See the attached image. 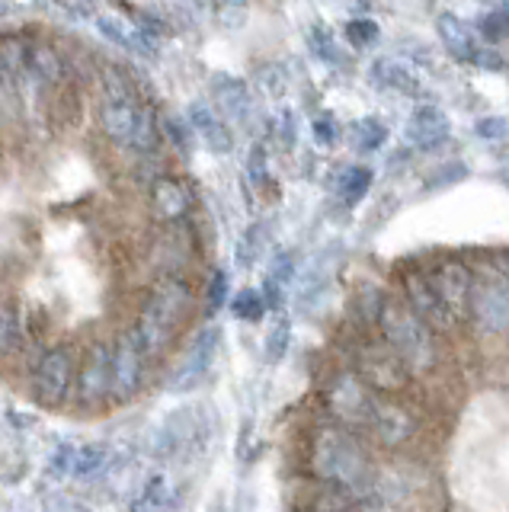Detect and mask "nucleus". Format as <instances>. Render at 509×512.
Returning <instances> with one entry per match:
<instances>
[{
    "label": "nucleus",
    "mask_w": 509,
    "mask_h": 512,
    "mask_svg": "<svg viewBox=\"0 0 509 512\" xmlns=\"http://www.w3.org/2000/svg\"><path fill=\"white\" fill-rule=\"evenodd\" d=\"M266 311L269 308H266V298H263L260 288H244V292H237L231 298V314L237 320H247V324H257V320H263Z\"/></svg>",
    "instance_id": "2f4dec72"
},
{
    "label": "nucleus",
    "mask_w": 509,
    "mask_h": 512,
    "mask_svg": "<svg viewBox=\"0 0 509 512\" xmlns=\"http://www.w3.org/2000/svg\"><path fill=\"white\" fill-rule=\"evenodd\" d=\"M378 327L385 343L397 352V359L404 362L410 375H426L436 365V336L433 327L413 314L401 301H385V308L378 314Z\"/></svg>",
    "instance_id": "7ed1b4c3"
},
{
    "label": "nucleus",
    "mask_w": 509,
    "mask_h": 512,
    "mask_svg": "<svg viewBox=\"0 0 509 512\" xmlns=\"http://www.w3.org/2000/svg\"><path fill=\"white\" fill-rule=\"evenodd\" d=\"M292 346V320L289 317H279L273 327L266 333V343H263V352H266V362H282L285 352Z\"/></svg>",
    "instance_id": "72a5a7b5"
},
{
    "label": "nucleus",
    "mask_w": 509,
    "mask_h": 512,
    "mask_svg": "<svg viewBox=\"0 0 509 512\" xmlns=\"http://www.w3.org/2000/svg\"><path fill=\"white\" fill-rule=\"evenodd\" d=\"M503 10H509V0H506V7H503Z\"/></svg>",
    "instance_id": "09e8293b"
},
{
    "label": "nucleus",
    "mask_w": 509,
    "mask_h": 512,
    "mask_svg": "<svg viewBox=\"0 0 509 512\" xmlns=\"http://www.w3.org/2000/svg\"><path fill=\"white\" fill-rule=\"evenodd\" d=\"M471 64H474L477 71H487V74H503L509 68V61L497 52V48H490V45L477 48V55H474Z\"/></svg>",
    "instance_id": "c03bdc74"
},
{
    "label": "nucleus",
    "mask_w": 509,
    "mask_h": 512,
    "mask_svg": "<svg viewBox=\"0 0 509 512\" xmlns=\"http://www.w3.org/2000/svg\"><path fill=\"white\" fill-rule=\"evenodd\" d=\"M196 416L193 410H177L173 416H167V420L161 423V429H157V436H154V445H151V452L154 458H173V455H180L183 448L196 439Z\"/></svg>",
    "instance_id": "f3484780"
},
{
    "label": "nucleus",
    "mask_w": 509,
    "mask_h": 512,
    "mask_svg": "<svg viewBox=\"0 0 509 512\" xmlns=\"http://www.w3.org/2000/svg\"><path fill=\"white\" fill-rule=\"evenodd\" d=\"M340 263V244H330L327 250H321L311 260V266L301 272V279H298V292H301V301H311L314 295H321L324 292V285L330 282L333 276V269H337Z\"/></svg>",
    "instance_id": "5701e85b"
},
{
    "label": "nucleus",
    "mask_w": 509,
    "mask_h": 512,
    "mask_svg": "<svg viewBox=\"0 0 509 512\" xmlns=\"http://www.w3.org/2000/svg\"><path fill=\"white\" fill-rule=\"evenodd\" d=\"M23 349V327L20 317L7 304H0V362L13 359Z\"/></svg>",
    "instance_id": "c756f323"
},
{
    "label": "nucleus",
    "mask_w": 509,
    "mask_h": 512,
    "mask_svg": "<svg viewBox=\"0 0 509 512\" xmlns=\"http://www.w3.org/2000/svg\"><path fill=\"white\" fill-rule=\"evenodd\" d=\"M74 448L71 442H61L52 458H49V468H45V474H49L52 480H61V477H68L71 474V464H74Z\"/></svg>",
    "instance_id": "79ce46f5"
},
{
    "label": "nucleus",
    "mask_w": 509,
    "mask_h": 512,
    "mask_svg": "<svg viewBox=\"0 0 509 512\" xmlns=\"http://www.w3.org/2000/svg\"><path fill=\"white\" fill-rule=\"evenodd\" d=\"M433 288L439 292L442 304L449 308V314L458 320H465L471 314V292H474V276L471 269L461 263V260H445L433 269V276H429Z\"/></svg>",
    "instance_id": "9d476101"
},
{
    "label": "nucleus",
    "mask_w": 509,
    "mask_h": 512,
    "mask_svg": "<svg viewBox=\"0 0 509 512\" xmlns=\"http://www.w3.org/2000/svg\"><path fill=\"white\" fill-rule=\"evenodd\" d=\"M161 128L167 132L170 144H173V148H177L180 154H189V151H193V138H196V132H193V125H189L186 119H180V116H164Z\"/></svg>",
    "instance_id": "4c0bfd02"
},
{
    "label": "nucleus",
    "mask_w": 509,
    "mask_h": 512,
    "mask_svg": "<svg viewBox=\"0 0 509 512\" xmlns=\"http://www.w3.org/2000/svg\"><path fill=\"white\" fill-rule=\"evenodd\" d=\"M247 180L253 186H263L269 180V157L263 144H253L250 154H247Z\"/></svg>",
    "instance_id": "a19ab883"
},
{
    "label": "nucleus",
    "mask_w": 509,
    "mask_h": 512,
    "mask_svg": "<svg viewBox=\"0 0 509 512\" xmlns=\"http://www.w3.org/2000/svg\"><path fill=\"white\" fill-rule=\"evenodd\" d=\"M125 148H132L135 154H145V157H151L157 148H161V125H157L154 112L148 106L138 109L135 132H132V138H129V144H125Z\"/></svg>",
    "instance_id": "cd10ccee"
},
{
    "label": "nucleus",
    "mask_w": 509,
    "mask_h": 512,
    "mask_svg": "<svg viewBox=\"0 0 509 512\" xmlns=\"http://www.w3.org/2000/svg\"><path fill=\"white\" fill-rule=\"evenodd\" d=\"M471 176V167L465 164V160H449V164H442L436 167L433 173L423 180V189L426 192H436V189H449V186H458V183H465Z\"/></svg>",
    "instance_id": "473e14b6"
},
{
    "label": "nucleus",
    "mask_w": 509,
    "mask_h": 512,
    "mask_svg": "<svg viewBox=\"0 0 509 512\" xmlns=\"http://www.w3.org/2000/svg\"><path fill=\"white\" fill-rule=\"evenodd\" d=\"M327 407H330V413L337 416L340 423L369 426L372 410H375V394H372V388L359 375L343 372V375H337V378L330 381Z\"/></svg>",
    "instance_id": "6e6552de"
},
{
    "label": "nucleus",
    "mask_w": 509,
    "mask_h": 512,
    "mask_svg": "<svg viewBox=\"0 0 509 512\" xmlns=\"http://www.w3.org/2000/svg\"><path fill=\"white\" fill-rule=\"evenodd\" d=\"M218 346H221V330L218 327H205L193 343H189V349H186V356H183V362L177 365V372H173V378H170V391H177V394H183V391H193L196 384L209 375V368H212V362H215V356H218Z\"/></svg>",
    "instance_id": "1a4fd4ad"
},
{
    "label": "nucleus",
    "mask_w": 509,
    "mask_h": 512,
    "mask_svg": "<svg viewBox=\"0 0 509 512\" xmlns=\"http://www.w3.org/2000/svg\"><path fill=\"white\" fill-rule=\"evenodd\" d=\"M436 32H439L442 48H445V52H449L455 61H461V64H471V61H474V55H477V48H481V42H477L474 29H471L465 20H461V16H455V13H439Z\"/></svg>",
    "instance_id": "6ab92c4d"
},
{
    "label": "nucleus",
    "mask_w": 509,
    "mask_h": 512,
    "mask_svg": "<svg viewBox=\"0 0 509 512\" xmlns=\"http://www.w3.org/2000/svg\"><path fill=\"white\" fill-rule=\"evenodd\" d=\"M109 388H113V343L97 340L84 352V365L74 378V400L84 410H97L109 404Z\"/></svg>",
    "instance_id": "0eeeda50"
},
{
    "label": "nucleus",
    "mask_w": 509,
    "mask_h": 512,
    "mask_svg": "<svg viewBox=\"0 0 509 512\" xmlns=\"http://www.w3.org/2000/svg\"><path fill=\"white\" fill-rule=\"evenodd\" d=\"M308 45H311V55L324 64H343V45L337 42V36L327 29V26H311L308 29Z\"/></svg>",
    "instance_id": "7c9ffc66"
},
{
    "label": "nucleus",
    "mask_w": 509,
    "mask_h": 512,
    "mask_svg": "<svg viewBox=\"0 0 509 512\" xmlns=\"http://www.w3.org/2000/svg\"><path fill=\"white\" fill-rule=\"evenodd\" d=\"M375 183V170L372 167H362V164H353V167H343L340 176H337V196L346 208L359 205L365 196H369V189Z\"/></svg>",
    "instance_id": "a878e982"
},
{
    "label": "nucleus",
    "mask_w": 509,
    "mask_h": 512,
    "mask_svg": "<svg viewBox=\"0 0 509 512\" xmlns=\"http://www.w3.org/2000/svg\"><path fill=\"white\" fill-rule=\"evenodd\" d=\"M471 317L484 336L509 333V263H493L474 279Z\"/></svg>",
    "instance_id": "20e7f679"
},
{
    "label": "nucleus",
    "mask_w": 509,
    "mask_h": 512,
    "mask_svg": "<svg viewBox=\"0 0 509 512\" xmlns=\"http://www.w3.org/2000/svg\"><path fill=\"white\" fill-rule=\"evenodd\" d=\"M369 80L381 90L401 93V96H420V77L410 64L397 61V58H375L369 64Z\"/></svg>",
    "instance_id": "412c9836"
},
{
    "label": "nucleus",
    "mask_w": 509,
    "mask_h": 512,
    "mask_svg": "<svg viewBox=\"0 0 509 512\" xmlns=\"http://www.w3.org/2000/svg\"><path fill=\"white\" fill-rule=\"evenodd\" d=\"M343 36L353 48H372L381 36V29L375 20H369V16H356V20H346Z\"/></svg>",
    "instance_id": "f704fd0d"
},
{
    "label": "nucleus",
    "mask_w": 509,
    "mask_h": 512,
    "mask_svg": "<svg viewBox=\"0 0 509 512\" xmlns=\"http://www.w3.org/2000/svg\"><path fill=\"white\" fill-rule=\"evenodd\" d=\"M477 32L487 42H509V10H490L477 20Z\"/></svg>",
    "instance_id": "e433bc0d"
},
{
    "label": "nucleus",
    "mask_w": 509,
    "mask_h": 512,
    "mask_svg": "<svg viewBox=\"0 0 509 512\" xmlns=\"http://www.w3.org/2000/svg\"><path fill=\"white\" fill-rule=\"evenodd\" d=\"M228 292H231L228 272L215 269L212 279H209V288H205V314H215V311L225 308V304H228Z\"/></svg>",
    "instance_id": "58836bf2"
},
{
    "label": "nucleus",
    "mask_w": 509,
    "mask_h": 512,
    "mask_svg": "<svg viewBox=\"0 0 509 512\" xmlns=\"http://www.w3.org/2000/svg\"><path fill=\"white\" fill-rule=\"evenodd\" d=\"M359 375L365 378L369 388L397 391L407 381L410 372L388 343H365L359 349Z\"/></svg>",
    "instance_id": "9b49d317"
},
{
    "label": "nucleus",
    "mask_w": 509,
    "mask_h": 512,
    "mask_svg": "<svg viewBox=\"0 0 509 512\" xmlns=\"http://www.w3.org/2000/svg\"><path fill=\"white\" fill-rule=\"evenodd\" d=\"M74 378H77L74 349L68 343H58L42 352V359L33 368L29 391H33V400L39 407L58 410V407H65L68 397L74 394Z\"/></svg>",
    "instance_id": "39448f33"
},
{
    "label": "nucleus",
    "mask_w": 509,
    "mask_h": 512,
    "mask_svg": "<svg viewBox=\"0 0 509 512\" xmlns=\"http://www.w3.org/2000/svg\"><path fill=\"white\" fill-rule=\"evenodd\" d=\"M311 471L324 480L330 490L346 493L349 500H359L372 490L375 484V471L369 464V455L359 445L353 432L337 429V426H324L314 432L311 442Z\"/></svg>",
    "instance_id": "f257e3e1"
},
{
    "label": "nucleus",
    "mask_w": 509,
    "mask_h": 512,
    "mask_svg": "<svg viewBox=\"0 0 509 512\" xmlns=\"http://www.w3.org/2000/svg\"><path fill=\"white\" fill-rule=\"evenodd\" d=\"M173 503H177V493L170 490V480L164 474H151L132 500V512H170Z\"/></svg>",
    "instance_id": "393cba45"
},
{
    "label": "nucleus",
    "mask_w": 509,
    "mask_h": 512,
    "mask_svg": "<svg viewBox=\"0 0 509 512\" xmlns=\"http://www.w3.org/2000/svg\"><path fill=\"white\" fill-rule=\"evenodd\" d=\"M311 132H314V141L317 144H324V148H333L340 138V125L337 119H333V112H321L314 122H311Z\"/></svg>",
    "instance_id": "37998d69"
},
{
    "label": "nucleus",
    "mask_w": 509,
    "mask_h": 512,
    "mask_svg": "<svg viewBox=\"0 0 509 512\" xmlns=\"http://www.w3.org/2000/svg\"><path fill=\"white\" fill-rule=\"evenodd\" d=\"M215 4L221 7V10H244L250 0H215Z\"/></svg>",
    "instance_id": "49530a36"
},
{
    "label": "nucleus",
    "mask_w": 509,
    "mask_h": 512,
    "mask_svg": "<svg viewBox=\"0 0 509 512\" xmlns=\"http://www.w3.org/2000/svg\"><path fill=\"white\" fill-rule=\"evenodd\" d=\"M269 244H273V221L263 218V221L247 224V231L237 237V247H234V263H237V269L257 266V260L269 250Z\"/></svg>",
    "instance_id": "4be33fe9"
},
{
    "label": "nucleus",
    "mask_w": 509,
    "mask_h": 512,
    "mask_svg": "<svg viewBox=\"0 0 509 512\" xmlns=\"http://www.w3.org/2000/svg\"><path fill=\"white\" fill-rule=\"evenodd\" d=\"M369 426L378 432V439L385 445H401L413 436V429H417V420L397 404H388V400L375 397V410H372V420Z\"/></svg>",
    "instance_id": "aec40b11"
},
{
    "label": "nucleus",
    "mask_w": 509,
    "mask_h": 512,
    "mask_svg": "<svg viewBox=\"0 0 509 512\" xmlns=\"http://www.w3.org/2000/svg\"><path fill=\"white\" fill-rule=\"evenodd\" d=\"M186 122L193 125L196 138H202V144H205V148H209L212 154H231V148H234V135H231L228 122L221 119L218 112L212 109V103H205V100L189 103V109H186Z\"/></svg>",
    "instance_id": "2eb2a0df"
},
{
    "label": "nucleus",
    "mask_w": 509,
    "mask_h": 512,
    "mask_svg": "<svg viewBox=\"0 0 509 512\" xmlns=\"http://www.w3.org/2000/svg\"><path fill=\"white\" fill-rule=\"evenodd\" d=\"M503 183H506V189H509V173H506V176H503Z\"/></svg>",
    "instance_id": "de8ad7c7"
},
{
    "label": "nucleus",
    "mask_w": 509,
    "mask_h": 512,
    "mask_svg": "<svg viewBox=\"0 0 509 512\" xmlns=\"http://www.w3.org/2000/svg\"><path fill=\"white\" fill-rule=\"evenodd\" d=\"M474 135L484 141H506L509 138V119L506 116H481L474 122Z\"/></svg>",
    "instance_id": "ea45409f"
},
{
    "label": "nucleus",
    "mask_w": 509,
    "mask_h": 512,
    "mask_svg": "<svg viewBox=\"0 0 509 512\" xmlns=\"http://www.w3.org/2000/svg\"><path fill=\"white\" fill-rule=\"evenodd\" d=\"M279 135H282V144H285V148H295V135H298V128H295V112H282Z\"/></svg>",
    "instance_id": "a18cd8bd"
},
{
    "label": "nucleus",
    "mask_w": 509,
    "mask_h": 512,
    "mask_svg": "<svg viewBox=\"0 0 509 512\" xmlns=\"http://www.w3.org/2000/svg\"><path fill=\"white\" fill-rule=\"evenodd\" d=\"M148 362L151 359L145 346H141L135 327L119 333V340L113 343V388H109V400H113V404H129L141 391Z\"/></svg>",
    "instance_id": "423d86ee"
},
{
    "label": "nucleus",
    "mask_w": 509,
    "mask_h": 512,
    "mask_svg": "<svg viewBox=\"0 0 509 512\" xmlns=\"http://www.w3.org/2000/svg\"><path fill=\"white\" fill-rule=\"evenodd\" d=\"M26 68L33 77H39L42 84H49L55 87L61 77H65V61H61V52L55 45H33L29 48V55H26Z\"/></svg>",
    "instance_id": "bb28decb"
},
{
    "label": "nucleus",
    "mask_w": 509,
    "mask_h": 512,
    "mask_svg": "<svg viewBox=\"0 0 509 512\" xmlns=\"http://www.w3.org/2000/svg\"><path fill=\"white\" fill-rule=\"evenodd\" d=\"M193 304H196L193 285L183 276H161L151 285V292L141 301V311L135 320V333L141 346H145L148 359L164 356L170 349V343L183 330L186 317L193 314Z\"/></svg>",
    "instance_id": "f03ea898"
},
{
    "label": "nucleus",
    "mask_w": 509,
    "mask_h": 512,
    "mask_svg": "<svg viewBox=\"0 0 509 512\" xmlns=\"http://www.w3.org/2000/svg\"><path fill=\"white\" fill-rule=\"evenodd\" d=\"M193 208V196L177 176H157L151 183V215L161 224H183Z\"/></svg>",
    "instance_id": "4468645a"
},
{
    "label": "nucleus",
    "mask_w": 509,
    "mask_h": 512,
    "mask_svg": "<svg viewBox=\"0 0 509 512\" xmlns=\"http://www.w3.org/2000/svg\"><path fill=\"white\" fill-rule=\"evenodd\" d=\"M138 109L141 106L132 100V93H109L100 106V128L116 144H129L138 122Z\"/></svg>",
    "instance_id": "dca6fc26"
},
{
    "label": "nucleus",
    "mask_w": 509,
    "mask_h": 512,
    "mask_svg": "<svg viewBox=\"0 0 509 512\" xmlns=\"http://www.w3.org/2000/svg\"><path fill=\"white\" fill-rule=\"evenodd\" d=\"M385 141H388V125L381 122L378 116H362L353 122V144H356V151L362 154H375L385 148Z\"/></svg>",
    "instance_id": "c85d7f7f"
},
{
    "label": "nucleus",
    "mask_w": 509,
    "mask_h": 512,
    "mask_svg": "<svg viewBox=\"0 0 509 512\" xmlns=\"http://www.w3.org/2000/svg\"><path fill=\"white\" fill-rule=\"evenodd\" d=\"M212 103L221 109V116H228L231 122H244L250 116V87L247 80L234 74H215L209 80Z\"/></svg>",
    "instance_id": "a211bd4d"
},
{
    "label": "nucleus",
    "mask_w": 509,
    "mask_h": 512,
    "mask_svg": "<svg viewBox=\"0 0 509 512\" xmlns=\"http://www.w3.org/2000/svg\"><path fill=\"white\" fill-rule=\"evenodd\" d=\"M109 461H113V452L103 442H87L74 448V464H71V477L77 480H97L109 471Z\"/></svg>",
    "instance_id": "b1692460"
},
{
    "label": "nucleus",
    "mask_w": 509,
    "mask_h": 512,
    "mask_svg": "<svg viewBox=\"0 0 509 512\" xmlns=\"http://www.w3.org/2000/svg\"><path fill=\"white\" fill-rule=\"evenodd\" d=\"M298 276V260L292 250H279L273 253V260H269V272H266V282H273L279 288H289V282Z\"/></svg>",
    "instance_id": "c9c22d12"
},
{
    "label": "nucleus",
    "mask_w": 509,
    "mask_h": 512,
    "mask_svg": "<svg viewBox=\"0 0 509 512\" xmlns=\"http://www.w3.org/2000/svg\"><path fill=\"white\" fill-rule=\"evenodd\" d=\"M404 295H407V308L420 320H426L433 330L445 333L455 327V317L449 314V308L442 304L433 282H429V276H423V272H410L404 279Z\"/></svg>",
    "instance_id": "ddd939ff"
},
{
    "label": "nucleus",
    "mask_w": 509,
    "mask_h": 512,
    "mask_svg": "<svg viewBox=\"0 0 509 512\" xmlns=\"http://www.w3.org/2000/svg\"><path fill=\"white\" fill-rule=\"evenodd\" d=\"M404 135H407V144H410L413 151H436L439 144L449 141L452 119H449V112H445L442 106L420 103L417 109L410 112Z\"/></svg>",
    "instance_id": "f8f14e48"
}]
</instances>
